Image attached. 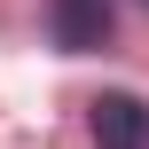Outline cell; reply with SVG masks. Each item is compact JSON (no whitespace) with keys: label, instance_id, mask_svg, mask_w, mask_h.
Instances as JSON below:
<instances>
[{"label":"cell","instance_id":"cell-1","mask_svg":"<svg viewBox=\"0 0 149 149\" xmlns=\"http://www.w3.org/2000/svg\"><path fill=\"white\" fill-rule=\"evenodd\" d=\"M47 31H55L63 55H102L110 31H118V8L110 0H55L47 8Z\"/></svg>","mask_w":149,"mask_h":149},{"label":"cell","instance_id":"cell-2","mask_svg":"<svg viewBox=\"0 0 149 149\" xmlns=\"http://www.w3.org/2000/svg\"><path fill=\"white\" fill-rule=\"evenodd\" d=\"M86 134H94V149H149V102L141 94H102L86 110Z\"/></svg>","mask_w":149,"mask_h":149},{"label":"cell","instance_id":"cell-3","mask_svg":"<svg viewBox=\"0 0 149 149\" xmlns=\"http://www.w3.org/2000/svg\"><path fill=\"white\" fill-rule=\"evenodd\" d=\"M141 8H149V0H141Z\"/></svg>","mask_w":149,"mask_h":149}]
</instances>
